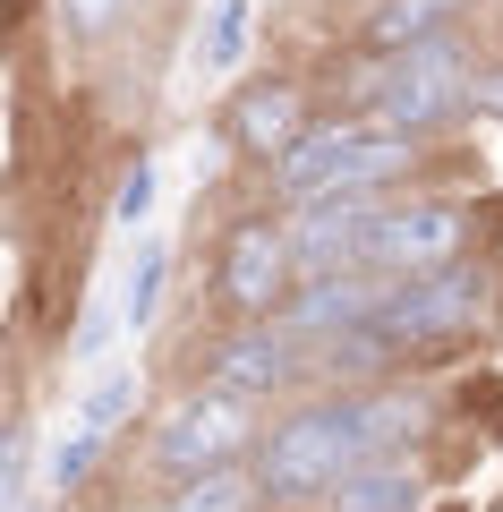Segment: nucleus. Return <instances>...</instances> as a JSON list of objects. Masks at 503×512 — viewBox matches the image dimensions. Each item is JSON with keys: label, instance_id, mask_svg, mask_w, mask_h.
<instances>
[{"label": "nucleus", "instance_id": "nucleus-1", "mask_svg": "<svg viewBox=\"0 0 503 512\" xmlns=\"http://www.w3.org/2000/svg\"><path fill=\"white\" fill-rule=\"evenodd\" d=\"M410 163V137L401 128H376V120H333L316 137L282 154V197L290 205H316V197H342V188H376Z\"/></svg>", "mask_w": 503, "mask_h": 512}, {"label": "nucleus", "instance_id": "nucleus-2", "mask_svg": "<svg viewBox=\"0 0 503 512\" xmlns=\"http://www.w3.org/2000/svg\"><path fill=\"white\" fill-rule=\"evenodd\" d=\"M350 461H376V436H367V410L359 402H333V410H307L273 436L265 453V495H316V487H342Z\"/></svg>", "mask_w": 503, "mask_h": 512}, {"label": "nucleus", "instance_id": "nucleus-3", "mask_svg": "<svg viewBox=\"0 0 503 512\" xmlns=\"http://www.w3.org/2000/svg\"><path fill=\"white\" fill-rule=\"evenodd\" d=\"M367 86H376V128H401V137H410V128L444 120L469 94V69H461V52H452L444 35H427V43H410V52H393Z\"/></svg>", "mask_w": 503, "mask_h": 512}, {"label": "nucleus", "instance_id": "nucleus-4", "mask_svg": "<svg viewBox=\"0 0 503 512\" xmlns=\"http://www.w3.org/2000/svg\"><path fill=\"white\" fill-rule=\"evenodd\" d=\"M478 308H486V282L469 274V265H444V274H418V282H401V291L376 308V325H367V350L444 342V333L478 325Z\"/></svg>", "mask_w": 503, "mask_h": 512}, {"label": "nucleus", "instance_id": "nucleus-5", "mask_svg": "<svg viewBox=\"0 0 503 512\" xmlns=\"http://www.w3.org/2000/svg\"><path fill=\"white\" fill-rule=\"evenodd\" d=\"M239 444H248V402H239V393H197V402H180L171 419H162V436H154V470H171V478H205V470H222Z\"/></svg>", "mask_w": 503, "mask_h": 512}, {"label": "nucleus", "instance_id": "nucleus-6", "mask_svg": "<svg viewBox=\"0 0 503 512\" xmlns=\"http://www.w3.org/2000/svg\"><path fill=\"white\" fill-rule=\"evenodd\" d=\"M452 256H461V214H452V205H410V214H384L376 231H367L359 265H376V274H393V282H418V274H444Z\"/></svg>", "mask_w": 503, "mask_h": 512}, {"label": "nucleus", "instance_id": "nucleus-7", "mask_svg": "<svg viewBox=\"0 0 503 512\" xmlns=\"http://www.w3.org/2000/svg\"><path fill=\"white\" fill-rule=\"evenodd\" d=\"M367 231H376V214H367V188H342V197H316L299 222V265L307 274H342V265H359L367 256Z\"/></svg>", "mask_w": 503, "mask_h": 512}, {"label": "nucleus", "instance_id": "nucleus-8", "mask_svg": "<svg viewBox=\"0 0 503 512\" xmlns=\"http://www.w3.org/2000/svg\"><path fill=\"white\" fill-rule=\"evenodd\" d=\"M290 265H299V239H282V231H265V222H248V231H231L222 291H231L239 308H273V291L290 282Z\"/></svg>", "mask_w": 503, "mask_h": 512}, {"label": "nucleus", "instance_id": "nucleus-9", "mask_svg": "<svg viewBox=\"0 0 503 512\" xmlns=\"http://www.w3.org/2000/svg\"><path fill=\"white\" fill-rule=\"evenodd\" d=\"M290 376V342L282 333H239V342H222L214 350V393H239V402H248V393H273V384Z\"/></svg>", "mask_w": 503, "mask_h": 512}, {"label": "nucleus", "instance_id": "nucleus-10", "mask_svg": "<svg viewBox=\"0 0 503 512\" xmlns=\"http://www.w3.org/2000/svg\"><path fill=\"white\" fill-rule=\"evenodd\" d=\"M376 308H384V299L367 291V282H350V274H324L316 291L299 299V325H290V333H359V325H376Z\"/></svg>", "mask_w": 503, "mask_h": 512}, {"label": "nucleus", "instance_id": "nucleus-11", "mask_svg": "<svg viewBox=\"0 0 503 512\" xmlns=\"http://www.w3.org/2000/svg\"><path fill=\"white\" fill-rule=\"evenodd\" d=\"M333 512H418V470H401V461H359V470L333 487Z\"/></svg>", "mask_w": 503, "mask_h": 512}, {"label": "nucleus", "instance_id": "nucleus-12", "mask_svg": "<svg viewBox=\"0 0 503 512\" xmlns=\"http://www.w3.org/2000/svg\"><path fill=\"white\" fill-rule=\"evenodd\" d=\"M239 146L290 154V146H299V94H290V86H248V94H239Z\"/></svg>", "mask_w": 503, "mask_h": 512}, {"label": "nucleus", "instance_id": "nucleus-13", "mask_svg": "<svg viewBox=\"0 0 503 512\" xmlns=\"http://www.w3.org/2000/svg\"><path fill=\"white\" fill-rule=\"evenodd\" d=\"M444 18H461V0H384L376 18H367V35H376L384 52H401V43H427Z\"/></svg>", "mask_w": 503, "mask_h": 512}, {"label": "nucleus", "instance_id": "nucleus-14", "mask_svg": "<svg viewBox=\"0 0 503 512\" xmlns=\"http://www.w3.org/2000/svg\"><path fill=\"white\" fill-rule=\"evenodd\" d=\"M162 512H256V478H239V470L180 478V495H171Z\"/></svg>", "mask_w": 503, "mask_h": 512}, {"label": "nucleus", "instance_id": "nucleus-15", "mask_svg": "<svg viewBox=\"0 0 503 512\" xmlns=\"http://www.w3.org/2000/svg\"><path fill=\"white\" fill-rule=\"evenodd\" d=\"M239 52H248V0H214V9H205L197 60L205 69H239Z\"/></svg>", "mask_w": 503, "mask_h": 512}, {"label": "nucleus", "instance_id": "nucleus-16", "mask_svg": "<svg viewBox=\"0 0 503 512\" xmlns=\"http://www.w3.org/2000/svg\"><path fill=\"white\" fill-rule=\"evenodd\" d=\"M128 410H137V376H128V367H111V376H103V384L86 393V410H77V427H94V436H111V427H120Z\"/></svg>", "mask_w": 503, "mask_h": 512}, {"label": "nucleus", "instance_id": "nucleus-17", "mask_svg": "<svg viewBox=\"0 0 503 512\" xmlns=\"http://www.w3.org/2000/svg\"><path fill=\"white\" fill-rule=\"evenodd\" d=\"M154 299H162V248H154V239H145V248H137V274H128V291H120V325H154Z\"/></svg>", "mask_w": 503, "mask_h": 512}, {"label": "nucleus", "instance_id": "nucleus-18", "mask_svg": "<svg viewBox=\"0 0 503 512\" xmlns=\"http://www.w3.org/2000/svg\"><path fill=\"white\" fill-rule=\"evenodd\" d=\"M94 453H103V436H94V427H77V436H60V453H52V478H60V487H77V478L94 470Z\"/></svg>", "mask_w": 503, "mask_h": 512}, {"label": "nucleus", "instance_id": "nucleus-19", "mask_svg": "<svg viewBox=\"0 0 503 512\" xmlns=\"http://www.w3.org/2000/svg\"><path fill=\"white\" fill-rule=\"evenodd\" d=\"M359 410H367V436H376V444H393V436L418 427V402H359Z\"/></svg>", "mask_w": 503, "mask_h": 512}, {"label": "nucleus", "instance_id": "nucleus-20", "mask_svg": "<svg viewBox=\"0 0 503 512\" xmlns=\"http://www.w3.org/2000/svg\"><path fill=\"white\" fill-rule=\"evenodd\" d=\"M145 205H154V163H137V171L120 180V205H111V214H120V222H145Z\"/></svg>", "mask_w": 503, "mask_h": 512}, {"label": "nucleus", "instance_id": "nucleus-21", "mask_svg": "<svg viewBox=\"0 0 503 512\" xmlns=\"http://www.w3.org/2000/svg\"><path fill=\"white\" fill-rule=\"evenodd\" d=\"M60 18H69L77 35H94V26H111V18H120V0H60Z\"/></svg>", "mask_w": 503, "mask_h": 512}, {"label": "nucleus", "instance_id": "nucleus-22", "mask_svg": "<svg viewBox=\"0 0 503 512\" xmlns=\"http://www.w3.org/2000/svg\"><path fill=\"white\" fill-rule=\"evenodd\" d=\"M469 94H478V111H503V69H486V77H478Z\"/></svg>", "mask_w": 503, "mask_h": 512}, {"label": "nucleus", "instance_id": "nucleus-23", "mask_svg": "<svg viewBox=\"0 0 503 512\" xmlns=\"http://www.w3.org/2000/svg\"><path fill=\"white\" fill-rule=\"evenodd\" d=\"M495 512H503V504H495Z\"/></svg>", "mask_w": 503, "mask_h": 512}]
</instances>
